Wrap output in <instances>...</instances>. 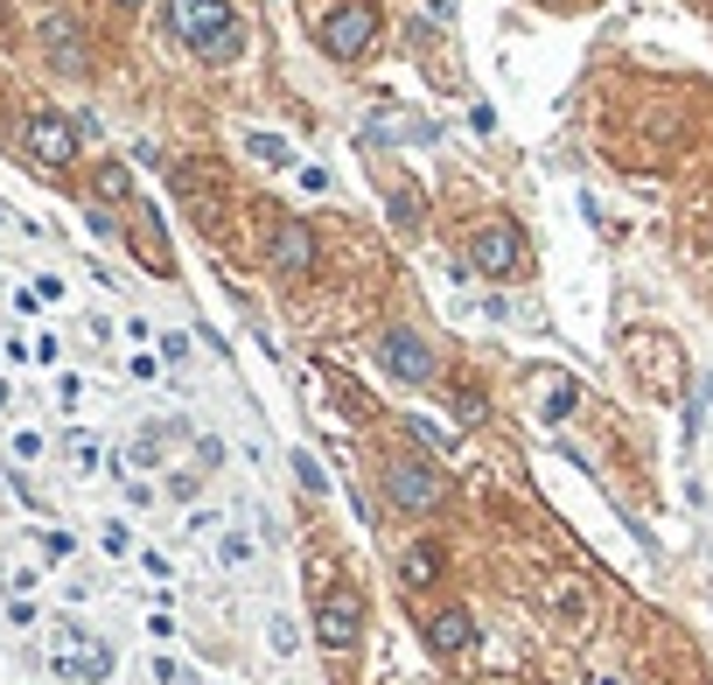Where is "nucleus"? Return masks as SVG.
Listing matches in <instances>:
<instances>
[{
    "mask_svg": "<svg viewBox=\"0 0 713 685\" xmlns=\"http://www.w3.org/2000/svg\"><path fill=\"white\" fill-rule=\"evenodd\" d=\"M168 29L182 49H197L203 64H231L245 49V29L231 14V0H168Z\"/></svg>",
    "mask_w": 713,
    "mask_h": 685,
    "instance_id": "nucleus-1",
    "label": "nucleus"
},
{
    "mask_svg": "<svg viewBox=\"0 0 713 685\" xmlns=\"http://www.w3.org/2000/svg\"><path fill=\"white\" fill-rule=\"evenodd\" d=\"M461 259H469L476 280H511L517 266H525V232H517L511 217H483L461 245Z\"/></svg>",
    "mask_w": 713,
    "mask_h": 685,
    "instance_id": "nucleus-2",
    "label": "nucleus"
},
{
    "mask_svg": "<svg viewBox=\"0 0 713 685\" xmlns=\"http://www.w3.org/2000/svg\"><path fill=\"white\" fill-rule=\"evenodd\" d=\"M378 22L385 14L371 8V0H336V8L322 14V49H330L336 64H357V56L378 43Z\"/></svg>",
    "mask_w": 713,
    "mask_h": 685,
    "instance_id": "nucleus-3",
    "label": "nucleus"
},
{
    "mask_svg": "<svg viewBox=\"0 0 713 685\" xmlns=\"http://www.w3.org/2000/svg\"><path fill=\"white\" fill-rule=\"evenodd\" d=\"M315 637H322V651H357V637H364V595H357L350 581H336L330 595H322Z\"/></svg>",
    "mask_w": 713,
    "mask_h": 685,
    "instance_id": "nucleus-4",
    "label": "nucleus"
},
{
    "mask_svg": "<svg viewBox=\"0 0 713 685\" xmlns=\"http://www.w3.org/2000/svg\"><path fill=\"white\" fill-rule=\"evenodd\" d=\"M22 147H29V161H43V168H70L85 133H77V120H64V112H29Z\"/></svg>",
    "mask_w": 713,
    "mask_h": 685,
    "instance_id": "nucleus-5",
    "label": "nucleus"
},
{
    "mask_svg": "<svg viewBox=\"0 0 713 685\" xmlns=\"http://www.w3.org/2000/svg\"><path fill=\"white\" fill-rule=\"evenodd\" d=\"M385 490H392V504L406 510V518H427V510L448 504V483H441L427 462H406V454H399V462L385 469Z\"/></svg>",
    "mask_w": 713,
    "mask_h": 685,
    "instance_id": "nucleus-6",
    "label": "nucleus"
},
{
    "mask_svg": "<svg viewBox=\"0 0 713 685\" xmlns=\"http://www.w3.org/2000/svg\"><path fill=\"white\" fill-rule=\"evenodd\" d=\"M378 357H385V371L406 378V385H427V378H434V343L413 336V329H385L378 336Z\"/></svg>",
    "mask_w": 713,
    "mask_h": 685,
    "instance_id": "nucleus-7",
    "label": "nucleus"
},
{
    "mask_svg": "<svg viewBox=\"0 0 713 685\" xmlns=\"http://www.w3.org/2000/svg\"><path fill=\"white\" fill-rule=\"evenodd\" d=\"M43 56L56 70H70V78H85V64H91V43H85V29L70 22V14H43Z\"/></svg>",
    "mask_w": 713,
    "mask_h": 685,
    "instance_id": "nucleus-8",
    "label": "nucleus"
},
{
    "mask_svg": "<svg viewBox=\"0 0 713 685\" xmlns=\"http://www.w3.org/2000/svg\"><path fill=\"white\" fill-rule=\"evenodd\" d=\"M266 259H274V273L308 280V273H315V232H308L301 217H280L274 224V252H266Z\"/></svg>",
    "mask_w": 713,
    "mask_h": 685,
    "instance_id": "nucleus-9",
    "label": "nucleus"
},
{
    "mask_svg": "<svg viewBox=\"0 0 713 685\" xmlns=\"http://www.w3.org/2000/svg\"><path fill=\"white\" fill-rule=\"evenodd\" d=\"M56 672H64V678H85V685H99V678L112 672V651H105V643H91L85 630H64V637H56Z\"/></svg>",
    "mask_w": 713,
    "mask_h": 685,
    "instance_id": "nucleus-10",
    "label": "nucleus"
},
{
    "mask_svg": "<svg viewBox=\"0 0 713 685\" xmlns=\"http://www.w3.org/2000/svg\"><path fill=\"white\" fill-rule=\"evenodd\" d=\"M469 643H476V616H469V608H434V616H427V651H441V658H455V651H469Z\"/></svg>",
    "mask_w": 713,
    "mask_h": 685,
    "instance_id": "nucleus-11",
    "label": "nucleus"
},
{
    "mask_svg": "<svg viewBox=\"0 0 713 685\" xmlns=\"http://www.w3.org/2000/svg\"><path fill=\"white\" fill-rule=\"evenodd\" d=\"M546 602H553V608H560V622H573V630H581V622L594 616V602H588V587H581V581H573V574H553V581H546Z\"/></svg>",
    "mask_w": 713,
    "mask_h": 685,
    "instance_id": "nucleus-12",
    "label": "nucleus"
},
{
    "mask_svg": "<svg viewBox=\"0 0 713 685\" xmlns=\"http://www.w3.org/2000/svg\"><path fill=\"white\" fill-rule=\"evenodd\" d=\"M441 566H448V560H441V546H413V553L399 560V581H406L413 595H427V587L441 581Z\"/></svg>",
    "mask_w": 713,
    "mask_h": 685,
    "instance_id": "nucleus-13",
    "label": "nucleus"
},
{
    "mask_svg": "<svg viewBox=\"0 0 713 685\" xmlns=\"http://www.w3.org/2000/svg\"><path fill=\"white\" fill-rule=\"evenodd\" d=\"M364 133H371V141H434L427 120H406V112H392V105L371 112V126H364Z\"/></svg>",
    "mask_w": 713,
    "mask_h": 685,
    "instance_id": "nucleus-14",
    "label": "nucleus"
},
{
    "mask_svg": "<svg viewBox=\"0 0 713 685\" xmlns=\"http://www.w3.org/2000/svg\"><path fill=\"white\" fill-rule=\"evenodd\" d=\"M573 406H581V392H573V378H538V413H546V427H560Z\"/></svg>",
    "mask_w": 713,
    "mask_h": 685,
    "instance_id": "nucleus-15",
    "label": "nucleus"
},
{
    "mask_svg": "<svg viewBox=\"0 0 713 685\" xmlns=\"http://www.w3.org/2000/svg\"><path fill=\"white\" fill-rule=\"evenodd\" d=\"M133 252H141L147 266H154V273H168V266H176V252H168V238H161V224H141V232H133Z\"/></svg>",
    "mask_w": 713,
    "mask_h": 685,
    "instance_id": "nucleus-16",
    "label": "nucleus"
},
{
    "mask_svg": "<svg viewBox=\"0 0 713 685\" xmlns=\"http://www.w3.org/2000/svg\"><path fill=\"white\" fill-rule=\"evenodd\" d=\"M245 147H253V161H266V168H294V147H287L280 133H253Z\"/></svg>",
    "mask_w": 713,
    "mask_h": 685,
    "instance_id": "nucleus-17",
    "label": "nucleus"
},
{
    "mask_svg": "<svg viewBox=\"0 0 713 685\" xmlns=\"http://www.w3.org/2000/svg\"><path fill=\"white\" fill-rule=\"evenodd\" d=\"M91 189H99V203H126V196H133V176H126L120 161H105V168H99V182H91Z\"/></svg>",
    "mask_w": 713,
    "mask_h": 685,
    "instance_id": "nucleus-18",
    "label": "nucleus"
},
{
    "mask_svg": "<svg viewBox=\"0 0 713 685\" xmlns=\"http://www.w3.org/2000/svg\"><path fill=\"white\" fill-rule=\"evenodd\" d=\"M392 224L399 232H420V189H399L392 196Z\"/></svg>",
    "mask_w": 713,
    "mask_h": 685,
    "instance_id": "nucleus-19",
    "label": "nucleus"
},
{
    "mask_svg": "<svg viewBox=\"0 0 713 685\" xmlns=\"http://www.w3.org/2000/svg\"><path fill=\"white\" fill-rule=\"evenodd\" d=\"M294 475H301V490H315V497L330 490V475H322V462H315V454H294Z\"/></svg>",
    "mask_w": 713,
    "mask_h": 685,
    "instance_id": "nucleus-20",
    "label": "nucleus"
},
{
    "mask_svg": "<svg viewBox=\"0 0 713 685\" xmlns=\"http://www.w3.org/2000/svg\"><path fill=\"white\" fill-rule=\"evenodd\" d=\"M455 413H461V420H483V392H476V385H455Z\"/></svg>",
    "mask_w": 713,
    "mask_h": 685,
    "instance_id": "nucleus-21",
    "label": "nucleus"
},
{
    "mask_svg": "<svg viewBox=\"0 0 713 685\" xmlns=\"http://www.w3.org/2000/svg\"><path fill=\"white\" fill-rule=\"evenodd\" d=\"M413 427V441H434V448H448V427H434V420H406Z\"/></svg>",
    "mask_w": 713,
    "mask_h": 685,
    "instance_id": "nucleus-22",
    "label": "nucleus"
},
{
    "mask_svg": "<svg viewBox=\"0 0 713 685\" xmlns=\"http://www.w3.org/2000/svg\"><path fill=\"white\" fill-rule=\"evenodd\" d=\"M120 8H147V0H120Z\"/></svg>",
    "mask_w": 713,
    "mask_h": 685,
    "instance_id": "nucleus-23",
    "label": "nucleus"
}]
</instances>
